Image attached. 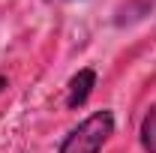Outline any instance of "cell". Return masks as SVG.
Returning a JSON list of instances; mask_svg holds the SVG:
<instances>
[{
  "instance_id": "6da1fadb",
  "label": "cell",
  "mask_w": 156,
  "mask_h": 153,
  "mask_svg": "<svg viewBox=\"0 0 156 153\" xmlns=\"http://www.w3.org/2000/svg\"><path fill=\"white\" fill-rule=\"evenodd\" d=\"M111 135H114V114L102 108L87 120H81L75 129H69V135L60 141L57 153H99Z\"/></svg>"
},
{
  "instance_id": "7a4b0ae2",
  "label": "cell",
  "mask_w": 156,
  "mask_h": 153,
  "mask_svg": "<svg viewBox=\"0 0 156 153\" xmlns=\"http://www.w3.org/2000/svg\"><path fill=\"white\" fill-rule=\"evenodd\" d=\"M93 87H96V72L93 69H78L75 75L69 78V87H66V105L69 108H81L90 99Z\"/></svg>"
},
{
  "instance_id": "3957f363",
  "label": "cell",
  "mask_w": 156,
  "mask_h": 153,
  "mask_svg": "<svg viewBox=\"0 0 156 153\" xmlns=\"http://www.w3.org/2000/svg\"><path fill=\"white\" fill-rule=\"evenodd\" d=\"M138 135H141V147H144L147 153H156V102L147 108V114L141 117Z\"/></svg>"
},
{
  "instance_id": "277c9868",
  "label": "cell",
  "mask_w": 156,
  "mask_h": 153,
  "mask_svg": "<svg viewBox=\"0 0 156 153\" xmlns=\"http://www.w3.org/2000/svg\"><path fill=\"white\" fill-rule=\"evenodd\" d=\"M6 87H9V81H6V78L0 75V93H3V90H6Z\"/></svg>"
}]
</instances>
